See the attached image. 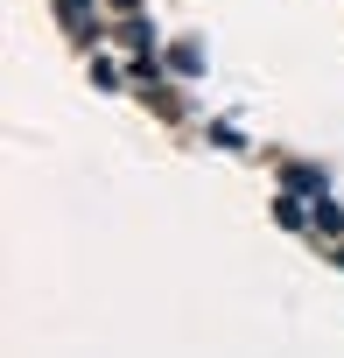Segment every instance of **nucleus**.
<instances>
[{"mask_svg": "<svg viewBox=\"0 0 344 358\" xmlns=\"http://www.w3.org/2000/svg\"><path fill=\"white\" fill-rule=\"evenodd\" d=\"M309 218H316V232H344V211H337V204H330V197H323V204H316V211H309Z\"/></svg>", "mask_w": 344, "mask_h": 358, "instance_id": "2", "label": "nucleus"}, {"mask_svg": "<svg viewBox=\"0 0 344 358\" xmlns=\"http://www.w3.org/2000/svg\"><path fill=\"white\" fill-rule=\"evenodd\" d=\"M57 15H64L71 29H85V15H92V0H57Z\"/></svg>", "mask_w": 344, "mask_h": 358, "instance_id": "3", "label": "nucleus"}, {"mask_svg": "<svg viewBox=\"0 0 344 358\" xmlns=\"http://www.w3.org/2000/svg\"><path fill=\"white\" fill-rule=\"evenodd\" d=\"M302 218H309V211H302V204H295V197H274V225H288V232H295V225H302Z\"/></svg>", "mask_w": 344, "mask_h": 358, "instance_id": "1", "label": "nucleus"}]
</instances>
